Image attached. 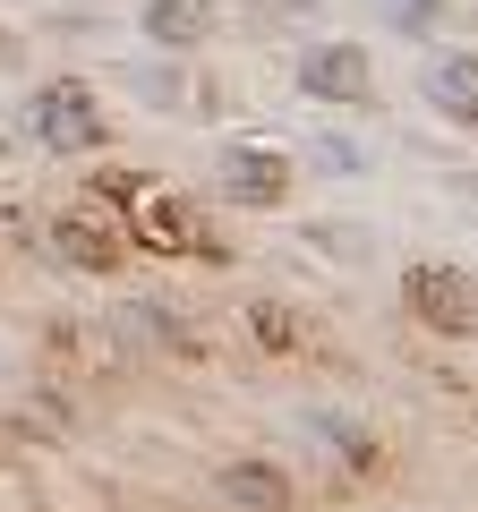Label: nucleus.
Listing matches in <instances>:
<instances>
[{"label":"nucleus","mask_w":478,"mask_h":512,"mask_svg":"<svg viewBox=\"0 0 478 512\" xmlns=\"http://www.w3.org/2000/svg\"><path fill=\"white\" fill-rule=\"evenodd\" d=\"M402 299H410V316H419L427 333H444V342H470L478 333V282L461 274V265H410Z\"/></svg>","instance_id":"obj_1"},{"label":"nucleus","mask_w":478,"mask_h":512,"mask_svg":"<svg viewBox=\"0 0 478 512\" xmlns=\"http://www.w3.org/2000/svg\"><path fill=\"white\" fill-rule=\"evenodd\" d=\"M35 137H43L52 154H94V146L111 137V120H103V103H94L86 77H60V86L35 94Z\"/></svg>","instance_id":"obj_2"},{"label":"nucleus","mask_w":478,"mask_h":512,"mask_svg":"<svg viewBox=\"0 0 478 512\" xmlns=\"http://www.w3.org/2000/svg\"><path fill=\"white\" fill-rule=\"evenodd\" d=\"M120 214H129V239H137V248H154V256L205 248V205H188L180 188H146V197L120 205Z\"/></svg>","instance_id":"obj_3"},{"label":"nucleus","mask_w":478,"mask_h":512,"mask_svg":"<svg viewBox=\"0 0 478 512\" xmlns=\"http://www.w3.org/2000/svg\"><path fill=\"white\" fill-rule=\"evenodd\" d=\"M214 180H222L231 205H282V197H291V163H282L274 146H257V137H222Z\"/></svg>","instance_id":"obj_4"},{"label":"nucleus","mask_w":478,"mask_h":512,"mask_svg":"<svg viewBox=\"0 0 478 512\" xmlns=\"http://www.w3.org/2000/svg\"><path fill=\"white\" fill-rule=\"evenodd\" d=\"M299 86H308L316 103H376V60L359 52V43H316V52L299 60Z\"/></svg>","instance_id":"obj_5"},{"label":"nucleus","mask_w":478,"mask_h":512,"mask_svg":"<svg viewBox=\"0 0 478 512\" xmlns=\"http://www.w3.org/2000/svg\"><path fill=\"white\" fill-rule=\"evenodd\" d=\"M52 239H60V256H69L77 274H120V256H129V239L103 231L94 214H60V222H52Z\"/></svg>","instance_id":"obj_6"},{"label":"nucleus","mask_w":478,"mask_h":512,"mask_svg":"<svg viewBox=\"0 0 478 512\" xmlns=\"http://www.w3.org/2000/svg\"><path fill=\"white\" fill-rule=\"evenodd\" d=\"M248 333H257L265 350H282V359H316V350H325V325L299 316V308H282V299H257V308H248Z\"/></svg>","instance_id":"obj_7"},{"label":"nucleus","mask_w":478,"mask_h":512,"mask_svg":"<svg viewBox=\"0 0 478 512\" xmlns=\"http://www.w3.org/2000/svg\"><path fill=\"white\" fill-rule=\"evenodd\" d=\"M427 103L453 111L461 128H478V52H436L427 60Z\"/></svg>","instance_id":"obj_8"},{"label":"nucleus","mask_w":478,"mask_h":512,"mask_svg":"<svg viewBox=\"0 0 478 512\" xmlns=\"http://www.w3.org/2000/svg\"><path fill=\"white\" fill-rule=\"evenodd\" d=\"M222 495L248 504V512H291V478H282L274 461H231V470H222Z\"/></svg>","instance_id":"obj_9"},{"label":"nucleus","mask_w":478,"mask_h":512,"mask_svg":"<svg viewBox=\"0 0 478 512\" xmlns=\"http://www.w3.org/2000/svg\"><path fill=\"white\" fill-rule=\"evenodd\" d=\"M205 26H214L205 0H146V35L171 43V52H180V43H205Z\"/></svg>","instance_id":"obj_10"},{"label":"nucleus","mask_w":478,"mask_h":512,"mask_svg":"<svg viewBox=\"0 0 478 512\" xmlns=\"http://www.w3.org/2000/svg\"><path fill=\"white\" fill-rule=\"evenodd\" d=\"M385 18L410 26V35H427V26H436V0H385Z\"/></svg>","instance_id":"obj_11"},{"label":"nucleus","mask_w":478,"mask_h":512,"mask_svg":"<svg viewBox=\"0 0 478 512\" xmlns=\"http://www.w3.org/2000/svg\"><path fill=\"white\" fill-rule=\"evenodd\" d=\"M0 60H18V43H9V35H0Z\"/></svg>","instance_id":"obj_12"}]
</instances>
